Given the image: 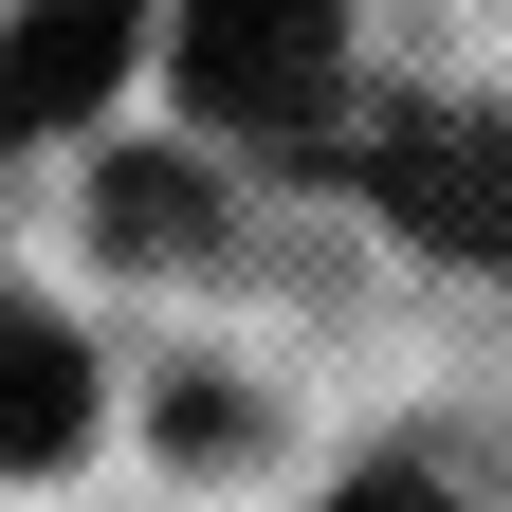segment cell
<instances>
[{
	"label": "cell",
	"mask_w": 512,
	"mask_h": 512,
	"mask_svg": "<svg viewBox=\"0 0 512 512\" xmlns=\"http://www.w3.org/2000/svg\"><path fill=\"white\" fill-rule=\"evenodd\" d=\"M183 110L256 128V147H311V110H330V0H183Z\"/></svg>",
	"instance_id": "1"
},
{
	"label": "cell",
	"mask_w": 512,
	"mask_h": 512,
	"mask_svg": "<svg viewBox=\"0 0 512 512\" xmlns=\"http://www.w3.org/2000/svg\"><path fill=\"white\" fill-rule=\"evenodd\" d=\"M366 202L403 220V238H439L458 275H512V128L494 110H403L366 147Z\"/></svg>",
	"instance_id": "2"
},
{
	"label": "cell",
	"mask_w": 512,
	"mask_h": 512,
	"mask_svg": "<svg viewBox=\"0 0 512 512\" xmlns=\"http://www.w3.org/2000/svg\"><path fill=\"white\" fill-rule=\"evenodd\" d=\"M147 55V0H19L0 19V128H92Z\"/></svg>",
	"instance_id": "3"
},
{
	"label": "cell",
	"mask_w": 512,
	"mask_h": 512,
	"mask_svg": "<svg viewBox=\"0 0 512 512\" xmlns=\"http://www.w3.org/2000/svg\"><path fill=\"white\" fill-rule=\"evenodd\" d=\"M92 439V366H74V330L55 311H0V476H55Z\"/></svg>",
	"instance_id": "4"
},
{
	"label": "cell",
	"mask_w": 512,
	"mask_h": 512,
	"mask_svg": "<svg viewBox=\"0 0 512 512\" xmlns=\"http://www.w3.org/2000/svg\"><path fill=\"white\" fill-rule=\"evenodd\" d=\"M110 238H202V183H183V165H128L110 183Z\"/></svg>",
	"instance_id": "5"
},
{
	"label": "cell",
	"mask_w": 512,
	"mask_h": 512,
	"mask_svg": "<svg viewBox=\"0 0 512 512\" xmlns=\"http://www.w3.org/2000/svg\"><path fill=\"white\" fill-rule=\"evenodd\" d=\"M330 512H458V494H439V476H348Z\"/></svg>",
	"instance_id": "6"
}]
</instances>
